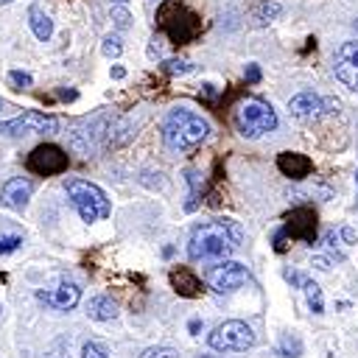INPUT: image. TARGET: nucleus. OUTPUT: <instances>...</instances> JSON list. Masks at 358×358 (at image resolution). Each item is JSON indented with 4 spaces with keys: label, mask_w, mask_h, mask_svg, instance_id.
Wrapping results in <instances>:
<instances>
[{
    "label": "nucleus",
    "mask_w": 358,
    "mask_h": 358,
    "mask_svg": "<svg viewBox=\"0 0 358 358\" xmlns=\"http://www.w3.org/2000/svg\"><path fill=\"white\" fill-rule=\"evenodd\" d=\"M243 241V229L232 218H213L199 224L187 241V257L201 263H221L227 260Z\"/></svg>",
    "instance_id": "1"
},
{
    "label": "nucleus",
    "mask_w": 358,
    "mask_h": 358,
    "mask_svg": "<svg viewBox=\"0 0 358 358\" xmlns=\"http://www.w3.org/2000/svg\"><path fill=\"white\" fill-rule=\"evenodd\" d=\"M207 134H210L207 120L193 115L190 109H171L168 117L162 120V140L168 148H176V151L201 145Z\"/></svg>",
    "instance_id": "2"
},
{
    "label": "nucleus",
    "mask_w": 358,
    "mask_h": 358,
    "mask_svg": "<svg viewBox=\"0 0 358 358\" xmlns=\"http://www.w3.org/2000/svg\"><path fill=\"white\" fill-rule=\"evenodd\" d=\"M64 190H67L70 204L78 210L81 221L92 224V221H101L109 215V199L98 185H92L87 179H67Z\"/></svg>",
    "instance_id": "3"
},
{
    "label": "nucleus",
    "mask_w": 358,
    "mask_h": 358,
    "mask_svg": "<svg viewBox=\"0 0 358 358\" xmlns=\"http://www.w3.org/2000/svg\"><path fill=\"white\" fill-rule=\"evenodd\" d=\"M157 22L171 42H190L199 34V17L179 0H165L157 11Z\"/></svg>",
    "instance_id": "4"
},
{
    "label": "nucleus",
    "mask_w": 358,
    "mask_h": 358,
    "mask_svg": "<svg viewBox=\"0 0 358 358\" xmlns=\"http://www.w3.org/2000/svg\"><path fill=\"white\" fill-rule=\"evenodd\" d=\"M235 129L243 137H260L266 131L277 129V115L266 101L257 98H246L238 109H235Z\"/></svg>",
    "instance_id": "5"
},
{
    "label": "nucleus",
    "mask_w": 358,
    "mask_h": 358,
    "mask_svg": "<svg viewBox=\"0 0 358 358\" xmlns=\"http://www.w3.org/2000/svg\"><path fill=\"white\" fill-rule=\"evenodd\" d=\"M210 347L218 350V352H241V350H249L255 344V333L246 322H238V319H229V322H221L213 333H210Z\"/></svg>",
    "instance_id": "6"
},
{
    "label": "nucleus",
    "mask_w": 358,
    "mask_h": 358,
    "mask_svg": "<svg viewBox=\"0 0 358 358\" xmlns=\"http://www.w3.org/2000/svg\"><path fill=\"white\" fill-rule=\"evenodd\" d=\"M285 238L291 241H305V243H313L316 241V213L313 207H296L291 210V215L285 218V227L274 235V249L282 252L285 249Z\"/></svg>",
    "instance_id": "7"
},
{
    "label": "nucleus",
    "mask_w": 358,
    "mask_h": 358,
    "mask_svg": "<svg viewBox=\"0 0 358 358\" xmlns=\"http://www.w3.org/2000/svg\"><path fill=\"white\" fill-rule=\"evenodd\" d=\"M56 129H59V120H56L53 115L36 112V109H28V112H22L20 117H11V120H3V123H0V134H6V137L53 134Z\"/></svg>",
    "instance_id": "8"
},
{
    "label": "nucleus",
    "mask_w": 358,
    "mask_h": 358,
    "mask_svg": "<svg viewBox=\"0 0 358 358\" xmlns=\"http://www.w3.org/2000/svg\"><path fill=\"white\" fill-rule=\"evenodd\" d=\"M25 168L36 176H56V173L67 171V154L53 143H42L28 154Z\"/></svg>",
    "instance_id": "9"
},
{
    "label": "nucleus",
    "mask_w": 358,
    "mask_h": 358,
    "mask_svg": "<svg viewBox=\"0 0 358 358\" xmlns=\"http://www.w3.org/2000/svg\"><path fill=\"white\" fill-rule=\"evenodd\" d=\"M243 282H249V271L243 263H235V260H221V266L210 274V288L215 294H232Z\"/></svg>",
    "instance_id": "10"
},
{
    "label": "nucleus",
    "mask_w": 358,
    "mask_h": 358,
    "mask_svg": "<svg viewBox=\"0 0 358 358\" xmlns=\"http://www.w3.org/2000/svg\"><path fill=\"white\" fill-rule=\"evenodd\" d=\"M338 109V101H333V98H319V95H313V92H299V95H294L291 101H288V112L294 115V117H299V120H313V117H319L322 112H336Z\"/></svg>",
    "instance_id": "11"
},
{
    "label": "nucleus",
    "mask_w": 358,
    "mask_h": 358,
    "mask_svg": "<svg viewBox=\"0 0 358 358\" xmlns=\"http://www.w3.org/2000/svg\"><path fill=\"white\" fill-rule=\"evenodd\" d=\"M333 70H336V78L355 90L358 92V42H344L336 56H333Z\"/></svg>",
    "instance_id": "12"
},
{
    "label": "nucleus",
    "mask_w": 358,
    "mask_h": 358,
    "mask_svg": "<svg viewBox=\"0 0 358 358\" xmlns=\"http://www.w3.org/2000/svg\"><path fill=\"white\" fill-rule=\"evenodd\" d=\"M36 299L50 310H70L81 302V288L76 282H59L56 288H39Z\"/></svg>",
    "instance_id": "13"
},
{
    "label": "nucleus",
    "mask_w": 358,
    "mask_h": 358,
    "mask_svg": "<svg viewBox=\"0 0 358 358\" xmlns=\"http://www.w3.org/2000/svg\"><path fill=\"white\" fill-rule=\"evenodd\" d=\"M31 193H34V182L25 179V176H14V179H8V182L3 185L0 201H3L8 210H25Z\"/></svg>",
    "instance_id": "14"
},
{
    "label": "nucleus",
    "mask_w": 358,
    "mask_h": 358,
    "mask_svg": "<svg viewBox=\"0 0 358 358\" xmlns=\"http://www.w3.org/2000/svg\"><path fill=\"white\" fill-rule=\"evenodd\" d=\"M277 168H280V173H285L288 179H305V176L313 171V162H310L305 154L282 151V154L277 157Z\"/></svg>",
    "instance_id": "15"
},
{
    "label": "nucleus",
    "mask_w": 358,
    "mask_h": 358,
    "mask_svg": "<svg viewBox=\"0 0 358 358\" xmlns=\"http://www.w3.org/2000/svg\"><path fill=\"white\" fill-rule=\"evenodd\" d=\"M171 285H173V291H176L179 296H199V294L204 291L201 280H199L190 268H173V271H171Z\"/></svg>",
    "instance_id": "16"
},
{
    "label": "nucleus",
    "mask_w": 358,
    "mask_h": 358,
    "mask_svg": "<svg viewBox=\"0 0 358 358\" xmlns=\"http://www.w3.org/2000/svg\"><path fill=\"white\" fill-rule=\"evenodd\" d=\"M87 316L95 319V322H109L117 316V305L112 296H92L87 302Z\"/></svg>",
    "instance_id": "17"
},
{
    "label": "nucleus",
    "mask_w": 358,
    "mask_h": 358,
    "mask_svg": "<svg viewBox=\"0 0 358 358\" xmlns=\"http://www.w3.org/2000/svg\"><path fill=\"white\" fill-rule=\"evenodd\" d=\"M28 22H31V31H34V36H36L39 42H48V39H50L53 22H50V17L45 14V8L31 6V8H28Z\"/></svg>",
    "instance_id": "18"
},
{
    "label": "nucleus",
    "mask_w": 358,
    "mask_h": 358,
    "mask_svg": "<svg viewBox=\"0 0 358 358\" xmlns=\"http://www.w3.org/2000/svg\"><path fill=\"white\" fill-rule=\"evenodd\" d=\"M288 280L305 288V294H308V305H310V310H313V313H322V310H324L322 291H319V285H316L313 280H308V277H302V274H288Z\"/></svg>",
    "instance_id": "19"
},
{
    "label": "nucleus",
    "mask_w": 358,
    "mask_h": 358,
    "mask_svg": "<svg viewBox=\"0 0 358 358\" xmlns=\"http://www.w3.org/2000/svg\"><path fill=\"white\" fill-rule=\"evenodd\" d=\"M277 14H280V6H277V3H268V0H260V3H255V8H252V20H255V22H266V20L277 17Z\"/></svg>",
    "instance_id": "20"
},
{
    "label": "nucleus",
    "mask_w": 358,
    "mask_h": 358,
    "mask_svg": "<svg viewBox=\"0 0 358 358\" xmlns=\"http://www.w3.org/2000/svg\"><path fill=\"white\" fill-rule=\"evenodd\" d=\"M22 246V235L20 232H0V255H11Z\"/></svg>",
    "instance_id": "21"
},
{
    "label": "nucleus",
    "mask_w": 358,
    "mask_h": 358,
    "mask_svg": "<svg viewBox=\"0 0 358 358\" xmlns=\"http://www.w3.org/2000/svg\"><path fill=\"white\" fill-rule=\"evenodd\" d=\"M302 352V344H299V338H294V336H285L282 338V344H280V355L282 358H296Z\"/></svg>",
    "instance_id": "22"
},
{
    "label": "nucleus",
    "mask_w": 358,
    "mask_h": 358,
    "mask_svg": "<svg viewBox=\"0 0 358 358\" xmlns=\"http://www.w3.org/2000/svg\"><path fill=\"white\" fill-rule=\"evenodd\" d=\"M81 358H112V355L106 352V347L101 341H87L81 347Z\"/></svg>",
    "instance_id": "23"
},
{
    "label": "nucleus",
    "mask_w": 358,
    "mask_h": 358,
    "mask_svg": "<svg viewBox=\"0 0 358 358\" xmlns=\"http://www.w3.org/2000/svg\"><path fill=\"white\" fill-rule=\"evenodd\" d=\"M162 70H165V73H173V76H176V73L182 76V73H190L193 64H190L187 59H168V62L162 64Z\"/></svg>",
    "instance_id": "24"
},
{
    "label": "nucleus",
    "mask_w": 358,
    "mask_h": 358,
    "mask_svg": "<svg viewBox=\"0 0 358 358\" xmlns=\"http://www.w3.org/2000/svg\"><path fill=\"white\" fill-rule=\"evenodd\" d=\"M103 56H109V59H115V56H120V50H123V45H120V39L117 36H106L103 39Z\"/></svg>",
    "instance_id": "25"
},
{
    "label": "nucleus",
    "mask_w": 358,
    "mask_h": 358,
    "mask_svg": "<svg viewBox=\"0 0 358 358\" xmlns=\"http://www.w3.org/2000/svg\"><path fill=\"white\" fill-rule=\"evenodd\" d=\"M8 78H11V84H17V90H25V87L34 84V78H31L28 73H22V70H11Z\"/></svg>",
    "instance_id": "26"
},
{
    "label": "nucleus",
    "mask_w": 358,
    "mask_h": 358,
    "mask_svg": "<svg viewBox=\"0 0 358 358\" xmlns=\"http://www.w3.org/2000/svg\"><path fill=\"white\" fill-rule=\"evenodd\" d=\"M143 358H179V352L171 347H157V350H145Z\"/></svg>",
    "instance_id": "27"
},
{
    "label": "nucleus",
    "mask_w": 358,
    "mask_h": 358,
    "mask_svg": "<svg viewBox=\"0 0 358 358\" xmlns=\"http://www.w3.org/2000/svg\"><path fill=\"white\" fill-rule=\"evenodd\" d=\"M112 20H115L117 28H129V22H131V17H129L126 8H112Z\"/></svg>",
    "instance_id": "28"
},
{
    "label": "nucleus",
    "mask_w": 358,
    "mask_h": 358,
    "mask_svg": "<svg viewBox=\"0 0 358 358\" xmlns=\"http://www.w3.org/2000/svg\"><path fill=\"white\" fill-rule=\"evenodd\" d=\"M45 358H67V344H64V341H56Z\"/></svg>",
    "instance_id": "29"
},
{
    "label": "nucleus",
    "mask_w": 358,
    "mask_h": 358,
    "mask_svg": "<svg viewBox=\"0 0 358 358\" xmlns=\"http://www.w3.org/2000/svg\"><path fill=\"white\" fill-rule=\"evenodd\" d=\"M246 81H260V70H257V64H246Z\"/></svg>",
    "instance_id": "30"
},
{
    "label": "nucleus",
    "mask_w": 358,
    "mask_h": 358,
    "mask_svg": "<svg viewBox=\"0 0 358 358\" xmlns=\"http://www.w3.org/2000/svg\"><path fill=\"white\" fill-rule=\"evenodd\" d=\"M112 76H115V78H123L126 73H123V67H115V70H112Z\"/></svg>",
    "instance_id": "31"
},
{
    "label": "nucleus",
    "mask_w": 358,
    "mask_h": 358,
    "mask_svg": "<svg viewBox=\"0 0 358 358\" xmlns=\"http://www.w3.org/2000/svg\"><path fill=\"white\" fill-rule=\"evenodd\" d=\"M352 28H355V36H358V20H355V25H352Z\"/></svg>",
    "instance_id": "32"
},
{
    "label": "nucleus",
    "mask_w": 358,
    "mask_h": 358,
    "mask_svg": "<svg viewBox=\"0 0 358 358\" xmlns=\"http://www.w3.org/2000/svg\"><path fill=\"white\" fill-rule=\"evenodd\" d=\"M0 3H11V0H0Z\"/></svg>",
    "instance_id": "33"
},
{
    "label": "nucleus",
    "mask_w": 358,
    "mask_h": 358,
    "mask_svg": "<svg viewBox=\"0 0 358 358\" xmlns=\"http://www.w3.org/2000/svg\"><path fill=\"white\" fill-rule=\"evenodd\" d=\"M0 109H3V98H0Z\"/></svg>",
    "instance_id": "34"
}]
</instances>
